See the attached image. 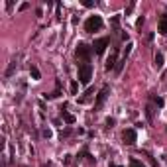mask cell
Wrapping results in <instances>:
<instances>
[{
	"instance_id": "8fae6325",
	"label": "cell",
	"mask_w": 167,
	"mask_h": 167,
	"mask_svg": "<svg viewBox=\"0 0 167 167\" xmlns=\"http://www.w3.org/2000/svg\"><path fill=\"white\" fill-rule=\"evenodd\" d=\"M63 120H65L67 124H75V116L69 114V112H63Z\"/></svg>"
},
{
	"instance_id": "8992f818",
	"label": "cell",
	"mask_w": 167,
	"mask_h": 167,
	"mask_svg": "<svg viewBox=\"0 0 167 167\" xmlns=\"http://www.w3.org/2000/svg\"><path fill=\"white\" fill-rule=\"evenodd\" d=\"M108 92H110L108 87H102V88H100V92L96 94V100H94V108H100V106L104 104V100H106V96H108Z\"/></svg>"
},
{
	"instance_id": "7c38bea8",
	"label": "cell",
	"mask_w": 167,
	"mask_h": 167,
	"mask_svg": "<svg viewBox=\"0 0 167 167\" xmlns=\"http://www.w3.org/2000/svg\"><path fill=\"white\" fill-rule=\"evenodd\" d=\"M130 167H146L140 159H130Z\"/></svg>"
},
{
	"instance_id": "5b68a950",
	"label": "cell",
	"mask_w": 167,
	"mask_h": 167,
	"mask_svg": "<svg viewBox=\"0 0 167 167\" xmlns=\"http://www.w3.org/2000/svg\"><path fill=\"white\" fill-rule=\"evenodd\" d=\"M122 140H124V144H128V146H134L136 140H138V134H136L134 128H128V130H124V134H122Z\"/></svg>"
},
{
	"instance_id": "7402d4cb",
	"label": "cell",
	"mask_w": 167,
	"mask_h": 167,
	"mask_svg": "<svg viewBox=\"0 0 167 167\" xmlns=\"http://www.w3.org/2000/svg\"><path fill=\"white\" fill-rule=\"evenodd\" d=\"M142 24H144V16L138 18V22H136V26H138V28H142Z\"/></svg>"
},
{
	"instance_id": "30bf717a",
	"label": "cell",
	"mask_w": 167,
	"mask_h": 167,
	"mask_svg": "<svg viewBox=\"0 0 167 167\" xmlns=\"http://www.w3.org/2000/svg\"><path fill=\"white\" fill-rule=\"evenodd\" d=\"M153 65L155 67H157V69H161V67H163V53H155V59H153Z\"/></svg>"
},
{
	"instance_id": "3957f363",
	"label": "cell",
	"mask_w": 167,
	"mask_h": 167,
	"mask_svg": "<svg viewBox=\"0 0 167 167\" xmlns=\"http://www.w3.org/2000/svg\"><path fill=\"white\" fill-rule=\"evenodd\" d=\"M75 55H77V59H81L83 63H88L91 61V47H88L87 43H79L77 49H75Z\"/></svg>"
},
{
	"instance_id": "9c48e42d",
	"label": "cell",
	"mask_w": 167,
	"mask_h": 167,
	"mask_svg": "<svg viewBox=\"0 0 167 167\" xmlns=\"http://www.w3.org/2000/svg\"><path fill=\"white\" fill-rule=\"evenodd\" d=\"M29 75H32V79H33V81H39V79H42V73H39V69H38L36 65L29 67Z\"/></svg>"
},
{
	"instance_id": "ffe728a7",
	"label": "cell",
	"mask_w": 167,
	"mask_h": 167,
	"mask_svg": "<svg viewBox=\"0 0 167 167\" xmlns=\"http://www.w3.org/2000/svg\"><path fill=\"white\" fill-rule=\"evenodd\" d=\"M134 8H136V4H134V2H132V4H130L128 8H126V16H128V14H132V10H134Z\"/></svg>"
},
{
	"instance_id": "e0dca14e",
	"label": "cell",
	"mask_w": 167,
	"mask_h": 167,
	"mask_svg": "<svg viewBox=\"0 0 167 167\" xmlns=\"http://www.w3.org/2000/svg\"><path fill=\"white\" fill-rule=\"evenodd\" d=\"M83 6H85V8H92L94 2H92V0H83Z\"/></svg>"
},
{
	"instance_id": "44dd1931",
	"label": "cell",
	"mask_w": 167,
	"mask_h": 167,
	"mask_svg": "<svg viewBox=\"0 0 167 167\" xmlns=\"http://www.w3.org/2000/svg\"><path fill=\"white\" fill-rule=\"evenodd\" d=\"M43 136H45V138H51V130H49V128L43 130Z\"/></svg>"
},
{
	"instance_id": "277c9868",
	"label": "cell",
	"mask_w": 167,
	"mask_h": 167,
	"mask_svg": "<svg viewBox=\"0 0 167 167\" xmlns=\"http://www.w3.org/2000/svg\"><path fill=\"white\" fill-rule=\"evenodd\" d=\"M110 45V38H100V39H94V43H92V49H94V53L102 55L104 53V49Z\"/></svg>"
},
{
	"instance_id": "d6986e66",
	"label": "cell",
	"mask_w": 167,
	"mask_h": 167,
	"mask_svg": "<svg viewBox=\"0 0 167 167\" xmlns=\"http://www.w3.org/2000/svg\"><path fill=\"white\" fill-rule=\"evenodd\" d=\"M132 43H128V45H126V49H124V57H128V53H130V51H132Z\"/></svg>"
},
{
	"instance_id": "ba28073f",
	"label": "cell",
	"mask_w": 167,
	"mask_h": 167,
	"mask_svg": "<svg viewBox=\"0 0 167 167\" xmlns=\"http://www.w3.org/2000/svg\"><path fill=\"white\" fill-rule=\"evenodd\" d=\"M157 32L161 33V36H165V33H167V14H161V18H159V26H157Z\"/></svg>"
},
{
	"instance_id": "2e32d148",
	"label": "cell",
	"mask_w": 167,
	"mask_h": 167,
	"mask_svg": "<svg viewBox=\"0 0 167 167\" xmlns=\"http://www.w3.org/2000/svg\"><path fill=\"white\" fill-rule=\"evenodd\" d=\"M77 91H79V85L73 81V83H71V94H77Z\"/></svg>"
},
{
	"instance_id": "6da1fadb",
	"label": "cell",
	"mask_w": 167,
	"mask_h": 167,
	"mask_svg": "<svg viewBox=\"0 0 167 167\" xmlns=\"http://www.w3.org/2000/svg\"><path fill=\"white\" fill-rule=\"evenodd\" d=\"M92 79V65L91 63H81L79 65V81L81 85H88Z\"/></svg>"
},
{
	"instance_id": "7a4b0ae2",
	"label": "cell",
	"mask_w": 167,
	"mask_h": 167,
	"mask_svg": "<svg viewBox=\"0 0 167 167\" xmlns=\"http://www.w3.org/2000/svg\"><path fill=\"white\" fill-rule=\"evenodd\" d=\"M102 28V18L100 16H88L87 22H85V32L92 33V32H98Z\"/></svg>"
},
{
	"instance_id": "ac0fdd59",
	"label": "cell",
	"mask_w": 167,
	"mask_h": 167,
	"mask_svg": "<svg viewBox=\"0 0 167 167\" xmlns=\"http://www.w3.org/2000/svg\"><path fill=\"white\" fill-rule=\"evenodd\" d=\"M153 102L157 106H163V98H161V96H153Z\"/></svg>"
},
{
	"instance_id": "52a82bcc",
	"label": "cell",
	"mask_w": 167,
	"mask_h": 167,
	"mask_svg": "<svg viewBox=\"0 0 167 167\" xmlns=\"http://www.w3.org/2000/svg\"><path fill=\"white\" fill-rule=\"evenodd\" d=\"M116 63H118V49H114L112 53H110V57L106 59V65L104 67L110 71V69H116Z\"/></svg>"
},
{
	"instance_id": "4fadbf2b",
	"label": "cell",
	"mask_w": 167,
	"mask_h": 167,
	"mask_svg": "<svg viewBox=\"0 0 167 167\" xmlns=\"http://www.w3.org/2000/svg\"><path fill=\"white\" fill-rule=\"evenodd\" d=\"M14 69H16V61H12V63H10V67L6 69V77H10V75H12V73H14Z\"/></svg>"
},
{
	"instance_id": "9a60e30c",
	"label": "cell",
	"mask_w": 167,
	"mask_h": 167,
	"mask_svg": "<svg viewBox=\"0 0 167 167\" xmlns=\"http://www.w3.org/2000/svg\"><path fill=\"white\" fill-rule=\"evenodd\" d=\"M146 114H147V120H151V118H153V108H151V106H147V108H146Z\"/></svg>"
},
{
	"instance_id": "5bb4252c",
	"label": "cell",
	"mask_w": 167,
	"mask_h": 167,
	"mask_svg": "<svg viewBox=\"0 0 167 167\" xmlns=\"http://www.w3.org/2000/svg\"><path fill=\"white\" fill-rule=\"evenodd\" d=\"M124 63H126V57H122L120 61L116 63V73H120V71H122V67H124Z\"/></svg>"
}]
</instances>
